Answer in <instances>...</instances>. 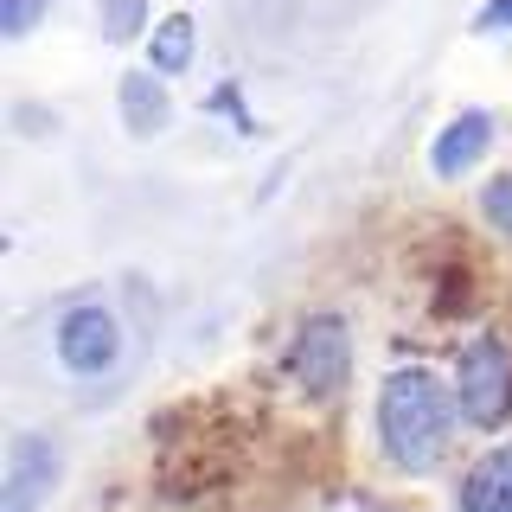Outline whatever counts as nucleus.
<instances>
[{
    "instance_id": "nucleus-9",
    "label": "nucleus",
    "mask_w": 512,
    "mask_h": 512,
    "mask_svg": "<svg viewBox=\"0 0 512 512\" xmlns=\"http://www.w3.org/2000/svg\"><path fill=\"white\" fill-rule=\"evenodd\" d=\"M192 52H199V20L192 13H167L148 32V71L154 77H180L192 71Z\"/></svg>"
},
{
    "instance_id": "nucleus-13",
    "label": "nucleus",
    "mask_w": 512,
    "mask_h": 512,
    "mask_svg": "<svg viewBox=\"0 0 512 512\" xmlns=\"http://www.w3.org/2000/svg\"><path fill=\"white\" fill-rule=\"evenodd\" d=\"M474 32H512V0H487L474 13Z\"/></svg>"
},
{
    "instance_id": "nucleus-3",
    "label": "nucleus",
    "mask_w": 512,
    "mask_h": 512,
    "mask_svg": "<svg viewBox=\"0 0 512 512\" xmlns=\"http://www.w3.org/2000/svg\"><path fill=\"white\" fill-rule=\"evenodd\" d=\"M288 378H295L314 404H327V397L346 391V378H352V327H346V314H308L301 320L295 340H288Z\"/></svg>"
},
{
    "instance_id": "nucleus-12",
    "label": "nucleus",
    "mask_w": 512,
    "mask_h": 512,
    "mask_svg": "<svg viewBox=\"0 0 512 512\" xmlns=\"http://www.w3.org/2000/svg\"><path fill=\"white\" fill-rule=\"evenodd\" d=\"M52 13V0H0V39H26Z\"/></svg>"
},
{
    "instance_id": "nucleus-5",
    "label": "nucleus",
    "mask_w": 512,
    "mask_h": 512,
    "mask_svg": "<svg viewBox=\"0 0 512 512\" xmlns=\"http://www.w3.org/2000/svg\"><path fill=\"white\" fill-rule=\"evenodd\" d=\"M64 474V455L58 442L45 436V429H20V436L7 442V474H0V512H39L52 500Z\"/></svg>"
},
{
    "instance_id": "nucleus-6",
    "label": "nucleus",
    "mask_w": 512,
    "mask_h": 512,
    "mask_svg": "<svg viewBox=\"0 0 512 512\" xmlns=\"http://www.w3.org/2000/svg\"><path fill=\"white\" fill-rule=\"evenodd\" d=\"M487 148H493V116L487 109H461V116L429 141V173H436V180H461Z\"/></svg>"
},
{
    "instance_id": "nucleus-1",
    "label": "nucleus",
    "mask_w": 512,
    "mask_h": 512,
    "mask_svg": "<svg viewBox=\"0 0 512 512\" xmlns=\"http://www.w3.org/2000/svg\"><path fill=\"white\" fill-rule=\"evenodd\" d=\"M455 384H442L429 365H397V372H384L378 384V442L384 455H391V468H436V455L448 448L455 436Z\"/></svg>"
},
{
    "instance_id": "nucleus-4",
    "label": "nucleus",
    "mask_w": 512,
    "mask_h": 512,
    "mask_svg": "<svg viewBox=\"0 0 512 512\" xmlns=\"http://www.w3.org/2000/svg\"><path fill=\"white\" fill-rule=\"evenodd\" d=\"M52 352L71 378H103L122 359V320L109 301H71L52 327Z\"/></svg>"
},
{
    "instance_id": "nucleus-7",
    "label": "nucleus",
    "mask_w": 512,
    "mask_h": 512,
    "mask_svg": "<svg viewBox=\"0 0 512 512\" xmlns=\"http://www.w3.org/2000/svg\"><path fill=\"white\" fill-rule=\"evenodd\" d=\"M116 96H122V122H128V135H135V141H154L160 128L173 122V96H167V77H154L148 64H141V71H128Z\"/></svg>"
},
{
    "instance_id": "nucleus-11",
    "label": "nucleus",
    "mask_w": 512,
    "mask_h": 512,
    "mask_svg": "<svg viewBox=\"0 0 512 512\" xmlns=\"http://www.w3.org/2000/svg\"><path fill=\"white\" fill-rule=\"evenodd\" d=\"M480 218H487L500 237H512V173H500V180L480 186Z\"/></svg>"
},
{
    "instance_id": "nucleus-8",
    "label": "nucleus",
    "mask_w": 512,
    "mask_h": 512,
    "mask_svg": "<svg viewBox=\"0 0 512 512\" xmlns=\"http://www.w3.org/2000/svg\"><path fill=\"white\" fill-rule=\"evenodd\" d=\"M455 512H512V442L487 448L455 493Z\"/></svg>"
},
{
    "instance_id": "nucleus-10",
    "label": "nucleus",
    "mask_w": 512,
    "mask_h": 512,
    "mask_svg": "<svg viewBox=\"0 0 512 512\" xmlns=\"http://www.w3.org/2000/svg\"><path fill=\"white\" fill-rule=\"evenodd\" d=\"M96 26H103L109 45H135L148 32V0H103L96 7Z\"/></svg>"
},
{
    "instance_id": "nucleus-2",
    "label": "nucleus",
    "mask_w": 512,
    "mask_h": 512,
    "mask_svg": "<svg viewBox=\"0 0 512 512\" xmlns=\"http://www.w3.org/2000/svg\"><path fill=\"white\" fill-rule=\"evenodd\" d=\"M455 404L474 429H500L512 416V352L500 333H474L455 359Z\"/></svg>"
}]
</instances>
